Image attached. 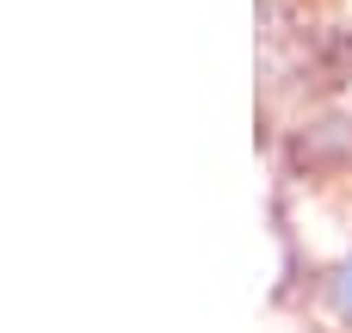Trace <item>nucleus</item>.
I'll use <instances>...</instances> for the list:
<instances>
[{
    "label": "nucleus",
    "instance_id": "nucleus-1",
    "mask_svg": "<svg viewBox=\"0 0 352 333\" xmlns=\"http://www.w3.org/2000/svg\"><path fill=\"white\" fill-rule=\"evenodd\" d=\"M340 309L352 315V266H346V278H340Z\"/></svg>",
    "mask_w": 352,
    "mask_h": 333
}]
</instances>
